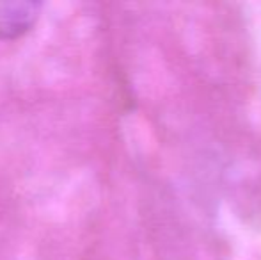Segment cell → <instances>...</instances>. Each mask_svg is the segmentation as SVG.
I'll use <instances>...</instances> for the list:
<instances>
[{
    "label": "cell",
    "mask_w": 261,
    "mask_h": 260,
    "mask_svg": "<svg viewBox=\"0 0 261 260\" xmlns=\"http://www.w3.org/2000/svg\"><path fill=\"white\" fill-rule=\"evenodd\" d=\"M41 13L39 2H0V39H14L29 32Z\"/></svg>",
    "instance_id": "6da1fadb"
}]
</instances>
